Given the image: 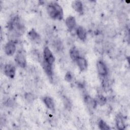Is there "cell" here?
Instances as JSON below:
<instances>
[{"instance_id":"cell-7","label":"cell","mask_w":130,"mask_h":130,"mask_svg":"<svg viewBox=\"0 0 130 130\" xmlns=\"http://www.w3.org/2000/svg\"><path fill=\"white\" fill-rule=\"evenodd\" d=\"M28 38L32 41L35 43H39L41 41V38L39 34L34 29H31L27 34Z\"/></svg>"},{"instance_id":"cell-4","label":"cell","mask_w":130,"mask_h":130,"mask_svg":"<svg viewBox=\"0 0 130 130\" xmlns=\"http://www.w3.org/2000/svg\"><path fill=\"white\" fill-rule=\"evenodd\" d=\"M4 73L8 77L13 78L16 74V68L12 64L8 63L4 67Z\"/></svg>"},{"instance_id":"cell-18","label":"cell","mask_w":130,"mask_h":130,"mask_svg":"<svg viewBox=\"0 0 130 130\" xmlns=\"http://www.w3.org/2000/svg\"><path fill=\"white\" fill-rule=\"evenodd\" d=\"M98 125H99L100 129H102V130H108V129H110L109 125L106 123V122H105L103 120H100L99 121Z\"/></svg>"},{"instance_id":"cell-14","label":"cell","mask_w":130,"mask_h":130,"mask_svg":"<svg viewBox=\"0 0 130 130\" xmlns=\"http://www.w3.org/2000/svg\"><path fill=\"white\" fill-rule=\"evenodd\" d=\"M73 8L77 12L82 13L83 12V5L80 1H74L72 3Z\"/></svg>"},{"instance_id":"cell-11","label":"cell","mask_w":130,"mask_h":130,"mask_svg":"<svg viewBox=\"0 0 130 130\" xmlns=\"http://www.w3.org/2000/svg\"><path fill=\"white\" fill-rule=\"evenodd\" d=\"M84 99V102L87 105V106L92 108H94L96 107L97 105V103L95 100L93 99L90 95H85Z\"/></svg>"},{"instance_id":"cell-17","label":"cell","mask_w":130,"mask_h":130,"mask_svg":"<svg viewBox=\"0 0 130 130\" xmlns=\"http://www.w3.org/2000/svg\"><path fill=\"white\" fill-rule=\"evenodd\" d=\"M95 101L97 103V104H99L100 106H103L106 104L107 100L104 96H103V95L100 94L98 95Z\"/></svg>"},{"instance_id":"cell-8","label":"cell","mask_w":130,"mask_h":130,"mask_svg":"<svg viewBox=\"0 0 130 130\" xmlns=\"http://www.w3.org/2000/svg\"><path fill=\"white\" fill-rule=\"evenodd\" d=\"M77 64L81 71L86 70L87 68V62L86 59L83 57L79 56L76 60Z\"/></svg>"},{"instance_id":"cell-15","label":"cell","mask_w":130,"mask_h":130,"mask_svg":"<svg viewBox=\"0 0 130 130\" xmlns=\"http://www.w3.org/2000/svg\"><path fill=\"white\" fill-rule=\"evenodd\" d=\"M116 125L119 130H123L125 128V124L122 117L120 115H117L116 117Z\"/></svg>"},{"instance_id":"cell-1","label":"cell","mask_w":130,"mask_h":130,"mask_svg":"<svg viewBox=\"0 0 130 130\" xmlns=\"http://www.w3.org/2000/svg\"><path fill=\"white\" fill-rule=\"evenodd\" d=\"M47 11L49 16L54 19L61 20L63 13L61 7L56 2H51L47 6Z\"/></svg>"},{"instance_id":"cell-16","label":"cell","mask_w":130,"mask_h":130,"mask_svg":"<svg viewBox=\"0 0 130 130\" xmlns=\"http://www.w3.org/2000/svg\"><path fill=\"white\" fill-rule=\"evenodd\" d=\"M69 53L71 59L74 61H76L77 59L80 56L79 51L75 47H73L70 49Z\"/></svg>"},{"instance_id":"cell-20","label":"cell","mask_w":130,"mask_h":130,"mask_svg":"<svg viewBox=\"0 0 130 130\" xmlns=\"http://www.w3.org/2000/svg\"><path fill=\"white\" fill-rule=\"evenodd\" d=\"M63 104H64L65 107L68 109H70L71 107L72 106V105H71V103L70 102L69 99H68L67 97L63 96Z\"/></svg>"},{"instance_id":"cell-3","label":"cell","mask_w":130,"mask_h":130,"mask_svg":"<svg viewBox=\"0 0 130 130\" xmlns=\"http://www.w3.org/2000/svg\"><path fill=\"white\" fill-rule=\"evenodd\" d=\"M15 61L20 67L25 68L26 66V60L23 53L21 51L18 52L15 56Z\"/></svg>"},{"instance_id":"cell-19","label":"cell","mask_w":130,"mask_h":130,"mask_svg":"<svg viewBox=\"0 0 130 130\" xmlns=\"http://www.w3.org/2000/svg\"><path fill=\"white\" fill-rule=\"evenodd\" d=\"M74 79V75L73 73L70 71L68 72L64 76V80L68 82H71Z\"/></svg>"},{"instance_id":"cell-12","label":"cell","mask_w":130,"mask_h":130,"mask_svg":"<svg viewBox=\"0 0 130 130\" xmlns=\"http://www.w3.org/2000/svg\"><path fill=\"white\" fill-rule=\"evenodd\" d=\"M42 66L44 71L48 75V77L50 78H52V65L49 64L48 63L46 62L45 61L43 60L42 62Z\"/></svg>"},{"instance_id":"cell-5","label":"cell","mask_w":130,"mask_h":130,"mask_svg":"<svg viewBox=\"0 0 130 130\" xmlns=\"http://www.w3.org/2000/svg\"><path fill=\"white\" fill-rule=\"evenodd\" d=\"M4 50L7 55L12 56L16 51V45L13 41H10L6 44Z\"/></svg>"},{"instance_id":"cell-6","label":"cell","mask_w":130,"mask_h":130,"mask_svg":"<svg viewBox=\"0 0 130 130\" xmlns=\"http://www.w3.org/2000/svg\"><path fill=\"white\" fill-rule=\"evenodd\" d=\"M96 68L99 74L102 76H106L108 74V69L105 63L102 60H98L96 62Z\"/></svg>"},{"instance_id":"cell-2","label":"cell","mask_w":130,"mask_h":130,"mask_svg":"<svg viewBox=\"0 0 130 130\" xmlns=\"http://www.w3.org/2000/svg\"><path fill=\"white\" fill-rule=\"evenodd\" d=\"M43 57L44 60L50 64L52 65L55 61V57L48 47H46L44 49L43 51Z\"/></svg>"},{"instance_id":"cell-21","label":"cell","mask_w":130,"mask_h":130,"mask_svg":"<svg viewBox=\"0 0 130 130\" xmlns=\"http://www.w3.org/2000/svg\"><path fill=\"white\" fill-rule=\"evenodd\" d=\"M25 99L29 102H32L34 99H35V96L33 94H32L31 93H26L25 94Z\"/></svg>"},{"instance_id":"cell-10","label":"cell","mask_w":130,"mask_h":130,"mask_svg":"<svg viewBox=\"0 0 130 130\" xmlns=\"http://www.w3.org/2000/svg\"><path fill=\"white\" fill-rule=\"evenodd\" d=\"M66 24L70 30H72L74 28L76 25V22L75 18L73 16H69L67 17L66 19Z\"/></svg>"},{"instance_id":"cell-13","label":"cell","mask_w":130,"mask_h":130,"mask_svg":"<svg viewBox=\"0 0 130 130\" xmlns=\"http://www.w3.org/2000/svg\"><path fill=\"white\" fill-rule=\"evenodd\" d=\"M76 34L78 37L82 41H84L86 39V32L85 29L82 26H79L76 30Z\"/></svg>"},{"instance_id":"cell-9","label":"cell","mask_w":130,"mask_h":130,"mask_svg":"<svg viewBox=\"0 0 130 130\" xmlns=\"http://www.w3.org/2000/svg\"><path fill=\"white\" fill-rule=\"evenodd\" d=\"M43 102L46 106V107L52 111L55 110V104L53 99L50 96H45L43 99Z\"/></svg>"}]
</instances>
